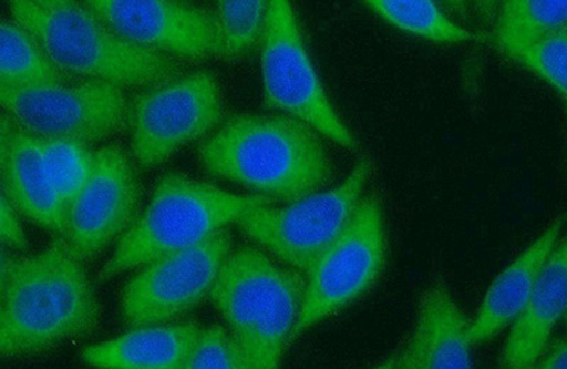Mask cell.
<instances>
[{"label":"cell","instance_id":"cell-29","mask_svg":"<svg viewBox=\"0 0 567 369\" xmlns=\"http://www.w3.org/2000/svg\"><path fill=\"white\" fill-rule=\"evenodd\" d=\"M14 129H17V124L12 120L0 115V172H2L4 155H7L9 140Z\"/></svg>","mask_w":567,"mask_h":369},{"label":"cell","instance_id":"cell-27","mask_svg":"<svg viewBox=\"0 0 567 369\" xmlns=\"http://www.w3.org/2000/svg\"><path fill=\"white\" fill-rule=\"evenodd\" d=\"M567 367V346L565 340H558L551 347H546L542 352L535 368L565 369Z\"/></svg>","mask_w":567,"mask_h":369},{"label":"cell","instance_id":"cell-17","mask_svg":"<svg viewBox=\"0 0 567 369\" xmlns=\"http://www.w3.org/2000/svg\"><path fill=\"white\" fill-rule=\"evenodd\" d=\"M0 182L14 211L55 237L64 236L68 207L45 171L39 139L18 125L9 140Z\"/></svg>","mask_w":567,"mask_h":369},{"label":"cell","instance_id":"cell-28","mask_svg":"<svg viewBox=\"0 0 567 369\" xmlns=\"http://www.w3.org/2000/svg\"><path fill=\"white\" fill-rule=\"evenodd\" d=\"M499 2L501 0H467V3L473 8L477 18L485 24L493 23Z\"/></svg>","mask_w":567,"mask_h":369},{"label":"cell","instance_id":"cell-6","mask_svg":"<svg viewBox=\"0 0 567 369\" xmlns=\"http://www.w3.org/2000/svg\"><path fill=\"white\" fill-rule=\"evenodd\" d=\"M258 45L266 107L306 121L333 143L358 151L357 136L319 79L291 0H268Z\"/></svg>","mask_w":567,"mask_h":369},{"label":"cell","instance_id":"cell-20","mask_svg":"<svg viewBox=\"0 0 567 369\" xmlns=\"http://www.w3.org/2000/svg\"><path fill=\"white\" fill-rule=\"evenodd\" d=\"M70 79L27 29L0 19V85L65 83Z\"/></svg>","mask_w":567,"mask_h":369},{"label":"cell","instance_id":"cell-1","mask_svg":"<svg viewBox=\"0 0 567 369\" xmlns=\"http://www.w3.org/2000/svg\"><path fill=\"white\" fill-rule=\"evenodd\" d=\"M101 306L84 263L63 237L39 255L7 259L0 360L52 350L99 326Z\"/></svg>","mask_w":567,"mask_h":369},{"label":"cell","instance_id":"cell-32","mask_svg":"<svg viewBox=\"0 0 567 369\" xmlns=\"http://www.w3.org/2000/svg\"><path fill=\"white\" fill-rule=\"evenodd\" d=\"M4 265H7V259H4V257L2 255V250H0V297H2V290H3Z\"/></svg>","mask_w":567,"mask_h":369},{"label":"cell","instance_id":"cell-14","mask_svg":"<svg viewBox=\"0 0 567 369\" xmlns=\"http://www.w3.org/2000/svg\"><path fill=\"white\" fill-rule=\"evenodd\" d=\"M470 322L449 287L443 281L434 283L420 301L412 336L378 368H471Z\"/></svg>","mask_w":567,"mask_h":369},{"label":"cell","instance_id":"cell-10","mask_svg":"<svg viewBox=\"0 0 567 369\" xmlns=\"http://www.w3.org/2000/svg\"><path fill=\"white\" fill-rule=\"evenodd\" d=\"M221 119L220 85L209 72L148 85L130 105L134 158L145 170L164 164L182 146L209 134Z\"/></svg>","mask_w":567,"mask_h":369},{"label":"cell","instance_id":"cell-15","mask_svg":"<svg viewBox=\"0 0 567 369\" xmlns=\"http://www.w3.org/2000/svg\"><path fill=\"white\" fill-rule=\"evenodd\" d=\"M566 297L567 246L560 237L528 303L511 325L513 327L501 351V368H535L542 352L549 346L555 327L564 320Z\"/></svg>","mask_w":567,"mask_h":369},{"label":"cell","instance_id":"cell-31","mask_svg":"<svg viewBox=\"0 0 567 369\" xmlns=\"http://www.w3.org/2000/svg\"><path fill=\"white\" fill-rule=\"evenodd\" d=\"M32 2L40 4V7H58V4L73 2V0H32Z\"/></svg>","mask_w":567,"mask_h":369},{"label":"cell","instance_id":"cell-26","mask_svg":"<svg viewBox=\"0 0 567 369\" xmlns=\"http://www.w3.org/2000/svg\"><path fill=\"white\" fill-rule=\"evenodd\" d=\"M0 244L18 250H27L28 236L20 224L18 212L10 205L7 196L0 192Z\"/></svg>","mask_w":567,"mask_h":369},{"label":"cell","instance_id":"cell-12","mask_svg":"<svg viewBox=\"0 0 567 369\" xmlns=\"http://www.w3.org/2000/svg\"><path fill=\"white\" fill-rule=\"evenodd\" d=\"M141 182L118 146L94 151L93 170L65 215L63 239L79 260L87 263L134 224Z\"/></svg>","mask_w":567,"mask_h":369},{"label":"cell","instance_id":"cell-18","mask_svg":"<svg viewBox=\"0 0 567 369\" xmlns=\"http://www.w3.org/2000/svg\"><path fill=\"white\" fill-rule=\"evenodd\" d=\"M200 328L194 322L135 327L124 336L85 347L81 360L109 369H182Z\"/></svg>","mask_w":567,"mask_h":369},{"label":"cell","instance_id":"cell-23","mask_svg":"<svg viewBox=\"0 0 567 369\" xmlns=\"http://www.w3.org/2000/svg\"><path fill=\"white\" fill-rule=\"evenodd\" d=\"M268 0H217L221 32V59L237 60L260 43Z\"/></svg>","mask_w":567,"mask_h":369},{"label":"cell","instance_id":"cell-21","mask_svg":"<svg viewBox=\"0 0 567 369\" xmlns=\"http://www.w3.org/2000/svg\"><path fill=\"white\" fill-rule=\"evenodd\" d=\"M394 29L434 43H464L474 33L458 27L443 12L437 0H363Z\"/></svg>","mask_w":567,"mask_h":369},{"label":"cell","instance_id":"cell-13","mask_svg":"<svg viewBox=\"0 0 567 369\" xmlns=\"http://www.w3.org/2000/svg\"><path fill=\"white\" fill-rule=\"evenodd\" d=\"M128 42L172 58H221L219 20L209 10L179 0H83Z\"/></svg>","mask_w":567,"mask_h":369},{"label":"cell","instance_id":"cell-11","mask_svg":"<svg viewBox=\"0 0 567 369\" xmlns=\"http://www.w3.org/2000/svg\"><path fill=\"white\" fill-rule=\"evenodd\" d=\"M231 244L225 227L199 244L145 263L123 291L121 315L125 325H166L199 305L209 296Z\"/></svg>","mask_w":567,"mask_h":369},{"label":"cell","instance_id":"cell-2","mask_svg":"<svg viewBox=\"0 0 567 369\" xmlns=\"http://www.w3.org/2000/svg\"><path fill=\"white\" fill-rule=\"evenodd\" d=\"M199 158L217 178L271 201L316 194L326 188L333 171L318 131L288 114L236 115L202 144Z\"/></svg>","mask_w":567,"mask_h":369},{"label":"cell","instance_id":"cell-19","mask_svg":"<svg viewBox=\"0 0 567 369\" xmlns=\"http://www.w3.org/2000/svg\"><path fill=\"white\" fill-rule=\"evenodd\" d=\"M566 23L567 0H501L488 42L506 55L520 45L566 29Z\"/></svg>","mask_w":567,"mask_h":369},{"label":"cell","instance_id":"cell-3","mask_svg":"<svg viewBox=\"0 0 567 369\" xmlns=\"http://www.w3.org/2000/svg\"><path fill=\"white\" fill-rule=\"evenodd\" d=\"M14 22L38 40L48 58L70 78L148 88L181 74L172 55L141 48L111 30L78 0L40 7L32 0H7Z\"/></svg>","mask_w":567,"mask_h":369},{"label":"cell","instance_id":"cell-22","mask_svg":"<svg viewBox=\"0 0 567 369\" xmlns=\"http://www.w3.org/2000/svg\"><path fill=\"white\" fill-rule=\"evenodd\" d=\"M45 171L65 207L78 196L93 170L94 151L71 140L39 139Z\"/></svg>","mask_w":567,"mask_h":369},{"label":"cell","instance_id":"cell-9","mask_svg":"<svg viewBox=\"0 0 567 369\" xmlns=\"http://www.w3.org/2000/svg\"><path fill=\"white\" fill-rule=\"evenodd\" d=\"M130 105L123 88L100 80L0 85V109L38 139L84 144L109 139L128 126Z\"/></svg>","mask_w":567,"mask_h":369},{"label":"cell","instance_id":"cell-24","mask_svg":"<svg viewBox=\"0 0 567 369\" xmlns=\"http://www.w3.org/2000/svg\"><path fill=\"white\" fill-rule=\"evenodd\" d=\"M506 58L523 65L566 100L567 28L520 45Z\"/></svg>","mask_w":567,"mask_h":369},{"label":"cell","instance_id":"cell-16","mask_svg":"<svg viewBox=\"0 0 567 369\" xmlns=\"http://www.w3.org/2000/svg\"><path fill=\"white\" fill-rule=\"evenodd\" d=\"M561 229L564 217H558L528 249L496 276L481 303L477 316L470 322L471 346L493 340L513 325L538 285L540 273L561 237Z\"/></svg>","mask_w":567,"mask_h":369},{"label":"cell","instance_id":"cell-25","mask_svg":"<svg viewBox=\"0 0 567 369\" xmlns=\"http://www.w3.org/2000/svg\"><path fill=\"white\" fill-rule=\"evenodd\" d=\"M246 369L245 351L229 330L221 326L200 328L185 369Z\"/></svg>","mask_w":567,"mask_h":369},{"label":"cell","instance_id":"cell-7","mask_svg":"<svg viewBox=\"0 0 567 369\" xmlns=\"http://www.w3.org/2000/svg\"><path fill=\"white\" fill-rule=\"evenodd\" d=\"M371 174V160L363 156L336 188L318 191L284 207L257 206L235 225L284 265L307 276L351 219Z\"/></svg>","mask_w":567,"mask_h":369},{"label":"cell","instance_id":"cell-8","mask_svg":"<svg viewBox=\"0 0 567 369\" xmlns=\"http://www.w3.org/2000/svg\"><path fill=\"white\" fill-rule=\"evenodd\" d=\"M386 253L382 202L374 195L364 196L341 234L308 271L291 342L371 290L386 266Z\"/></svg>","mask_w":567,"mask_h":369},{"label":"cell","instance_id":"cell-4","mask_svg":"<svg viewBox=\"0 0 567 369\" xmlns=\"http://www.w3.org/2000/svg\"><path fill=\"white\" fill-rule=\"evenodd\" d=\"M306 276L278 265L257 247L230 250L210 301L245 351L248 368L281 366L300 316Z\"/></svg>","mask_w":567,"mask_h":369},{"label":"cell","instance_id":"cell-30","mask_svg":"<svg viewBox=\"0 0 567 369\" xmlns=\"http://www.w3.org/2000/svg\"><path fill=\"white\" fill-rule=\"evenodd\" d=\"M440 7H444L450 13L455 14L460 19L468 18L467 0H437Z\"/></svg>","mask_w":567,"mask_h":369},{"label":"cell","instance_id":"cell-5","mask_svg":"<svg viewBox=\"0 0 567 369\" xmlns=\"http://www.w3.org/2000/svg\"><path fill=\"white\" fill-rule=\"evenodd\" d=\"M262 195H235L182 174L165 175L144 214L121 236L114 255L97 280L144 266L156 257L199 244L215 232L236 224L246 212L272 204Z\"/></svg>","mask_w":567,"mask_h":369}]
</instances>
